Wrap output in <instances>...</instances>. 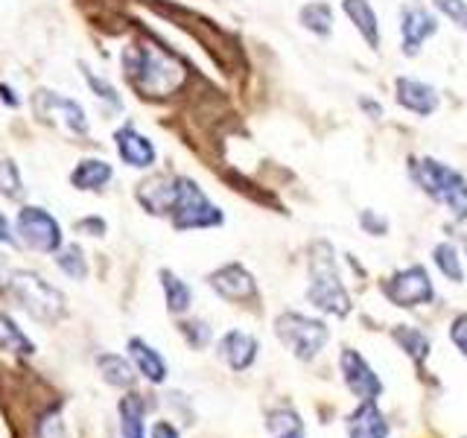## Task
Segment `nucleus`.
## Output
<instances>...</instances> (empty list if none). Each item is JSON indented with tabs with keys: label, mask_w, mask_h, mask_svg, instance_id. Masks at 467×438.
Segmentation results:
<instances>
[{
	"label": "nucleus",
	"mask_w": 467,
	"mask_h": 438,
	"mask_svg": "<svg viewBox=\"0 0 467 438\" xmlns=\"http://www.w3.org/2000/svg\"><path fill=\"white\" fill-rule=\"evenodd\" d=\"M123 70L143 97H167L184 82V65L155 44H131L123 50Z\"/></svg>",
	"instance_id": "1"
},
{
	"label": "nucleus",
	"mask_w": 467,
	"mask_h": 438,
	"mask_svg": "<svg viewBox=\"0 0 467 438\" xmlns=\"http://www.w3.org/2000/svg\"><path fill=\"white\" fill-rule=\"evenodd\" d=\"M409 179L418 184L420 193H427L435 204H441L456 223H464L467 219V179H464V172L444 164L441 158L420 155V158H409Z\"/></svg>",
	"instance_id": "2"
},
{
	"label": "nucleus",
	"mask_w": 467,
	"mask_h": 438,
	"mask_svg": "<svg viewBox=\"0 0 467 438\" xmlns=\"http://www.w3.org/2000/svg\"><path fill=\"white\" fill-rule=\"evenodd\" d=\"M306 269H310V287H306V301H310L316 310L330 313L345 318L350 313V296L342 284V275L336 269V252L327 240H316L310 245V260H306Z\"/></svg>",
	"instance_id": "3"
},
{
	"label": "nucleus",
	"mask_w": 467,
	"mask_h": 438,
	"mask_svg": "<svg viewBox=\"0 0 467 438\" xmlns=\"http://www.w3.org/2000/svg\"><path fill=\"white\" fill-rule=\"evenodd\" d=\"M170 223L175 231H196V228H216L225 223V214L219 204L208 199L199 182L179 175L175 184V202L170 211Z\"/></svg>",
	"instance_id": "4"
},
{
	"label": "nucleus",
	"mask_w": 467,
	"mask_h": 438,
	"mask_svg": "<svg viewBox=\"0 0 467 438\" xmlns=\"http://www.w3.org/2000/svg\"><path fill=\"white\" fill-rule=\"evenodd\" d=\"M9 289L24 310L36 321H41V325H56V321L67 313L62 292L44 281V277H38L36 272H15Z\"/></svg>",
	"instance_id": "5"
},
{
	"label": "nucleus",
	"mask_w": 467,
	"mask_h": 438,
	"mask_svg": "<svg viewBox=\"0 0 467 438\" xmlns=\"http://www.w3.org/2000/svg\"><path fill=\"white\" fill-rule=\"evenodd\" d=\"M275 333L298 360H313L327 345L330 330L321 318H310L301 313H281L275 318Z\"/></svg>",
	"instance_id": "6"
},
{
	"label": "nucleus",
	"mask_w": 467,
	"mask_h": 438,
	"mask_svg": "<svg viewBox=\"0 0 467 438\" xmlns=\"http://www.w3.org/2000/svg\"><path fill=\"white\" fill-rule=\"evenodd\" d=\"M15 228H18V237L26 248L41 255H56L62 248V228H58L56 216L47 214L36 204H24L15 219Z\"/></svg>",
	"instance_id": "7"
},
{
	"label": "nucleus",
	"mask_w": 467,
	"mask_h": 438,
	"mask_svg": "<svg viewBox=\"0 0 467 438\" xmlns=\"http://www.w3.org/2000/svg\"><path fill=\"white\" fill-rule=\"evenodd\" d=\"M383 296L394 304V307H406V310H412V307H420V304H430L435 298V287H432V277L427 272V266H406L400 272H394L389 281L383 284Z\"/></svg>",
	"instance_id": "8"
},
{
	"label": "nucleus",
	"mask_w": 467,
	"mask_h": 438,
	"mask_svg": "<svg viewBox=\"0 0 467 438\" xmlns=\"http://www.w3.org/2000/svg\"><path fill=\"white\" fill-rule=\"evenodd\" d=\"M398 29H400V53L415 58L423 44L432 36H438L441 21H438V15L423 4H406L400 6V15H398Z\"/></svg>",
	"instance_id": "9"
},
{
	"label": "nucleus",
	"mask_w": 467,
	"mask_h": 438,
	"mask_svg": "<svg viewBox=\"0 0 467 438\" xmlns=\"http://www.w3.org/2000/svg\"><path fill=\"white\" fill-rule=\"evenodd\" d=\"M33 109L41 120L58 123L70 135H88V114L77 99L62 97L58 91H36L33 94Z\"/></svg>",
	"instance_id": "10"
},
{
	"label": "nucleus",
	"mask_w": 467,
	"mask_h": 438,
	"mask_svg": "<svg viewBox=\"0 0 467 438\" xmlns=\"http://www.w3.org/2000/svg\"><path fill=\"white\" fill-rule=\"evenodd\" d=\"M208 284L219 298L243 304V301H257V281L240 263H225L216 272L208 275Z\"/></svg>",
	"instance_id": "11"
},
{
	"label": "nucleus",
	"mask_w": 467,
	"mask_h": 438,
	"mask_svg": "<svg viewBox=\"0 0 467 438\" xmlns=\"http://www.w3.org/2000/svg\"><path fill=\"white\" fill-rule=\"evenodd\" d=\"M394 99H398V106L403 111L415 114V117H432L438 111V106H441L438 88L423 79H415V77L394 79Z\"/></svg>",
	"instance_id": "12"
},
{
	"label": "nucleus",
	"mask_w": 467,
	"mask_h": 438,
	"mask_svg": "<svg viewBox=\"0 0 467 438\" xmlns=\"http://www.w3.org/2000/svg\"><path fill=\"white\" fill-rule=\"evenodd\" d=\"M114 146H117V155H120V161L126 167L131 170H150L155 167V161H158V150H155V143L140 135V131L126 123L114 131Z\"/></svg>",
	"instance_id": "13"
},
{
	"label": "nucleus",
	"mask_w": 467,
	"mask_h": 438,
	"mask_svg": "<svg viewBox=\"0 0 467 438\" xmlns=\"http://www.w3.org/2000/svg\"><path fill=\"white\" fill-rule=\"evenodd\" d=\"M339 365H342L348 389L354 391L359 401H377L379 394H383V383H379V377L371 371V365L362 360V354L345 348L339 357Z\"/></svg>",
	"instance_id": "14"
},
{
	"label": "nucleus",
	"mask_w": 467,
	"mask_h": 438,
	"mask_svg": "<svg viewBox=\"0 0 467 438\" xmlns=\"http://www.w3.org/2000/svg\"><path fill=\"white\" fill-rule=\"evenodd\" d=\"M216 350L231 371H245V369H252V362L257 360V339L245 330H228L223 339H219Z\"/></svg>",
	"instance_id": "15"
},
{
	"label": "nucleus",
	"mask_w": 467,
	"mask_h": 438,
	"mask_svg": "<svg viewBox=\"0 0 467 438\" xmlns=\"http://www.w3.org/2000/svg\"><path fill=\"white\" fill-rule=\"evenodd\" d=\"M175 184H179V175H155V179L138 187V202L155 216H170L175 202Z\"/></svg>",
	"instance_id": "16"
},
{
	"label": "nucleus",
	"mask_w": 467,
	"mask_h": 438,
	"mask_svg": "<svg viewBox=\"0 0 467 438\" xmlns=\"http://www.w3.org/2000/svg\"><path fill=\"white\" fill-rule=\"evenodd\" d=\"M342 12L348 15V21L354 24V29L362 36V41L368 44V50H379V41H383V33H379V18L371 0H342Z\"/></svg>",
	"instance_id": "17"
},
{
	"label": "nucleus",
	"mask_w": 467,
	"mask_h": 438,
	"mask_svg": "<svg viewBox=\"0 0 467 438\" xmlns=\"http://www.w3.org/2000/svg\"><path fill=\"white\" fill-rule=\"evenodd\" d=\"M348 435L350 438H389V421L377 409L374 401H362L357 412L348 418Z\"/></svg>",
	"instance_id": "18"
},
{
	"label": "nucleus",
	"mask_w": 467,
	"mask_h": 438,
	"mask_svg": "<svg viewBox=\"0 0 467 438\" xmlns=\"http://www.w3.org/2000/svg\"><path fill=\"white\" fill-rule=\"evenodd\" d=\"M129 357H131V362H135V369L150 380V383H164L167 380V362H164V357L158 354V350L150 345V342H143V339H138V336H131L129 339Z\"/></svg>",
	"instance_id": "19"
},
{
	"label": "nucleus",
	"mask_w": 467,
	"mask_h": 438,
	"mask_svg": "<svg viewBox=\"0 0 467 438\" xmlns=\"http://www.w3.org/2000/svg\"><path fill=\"white\" fill-rule=\"evenodd\" d=\"M114 179V170L109 161L102 158H85L77 164V170L70 172V184L77 190H102L109 182Z\"/></svg>",
	"instance_id": "20"
},
{
	"label": "nucleus",
	"mask_w": 467,
	"mask_h": 438,
	"mask_svg": "<svg viewBox=\"0 0 467 438\" xmlns=\"http://www.w3.org/2000/svg\"><path fill=\"white\" fill-rule=\"evenodd\" d=\"M298 21L301 26L306 29L310 36L316 38H330L333 36V6L327 4V0H310V4H304L298 9Z\"/></svg>",
	"instance_id": "21"
},
{
	"label": "nucleus",
	"mask_w": 467,
	"mask_h": 438,
	"mask_svg": "<svg viewBox=\"0 0 467 438\" xmlns=\"http://www.w3.org/2000/svg\"><path fill=\"white\" fill-rule=\"evenodd\" d=\"M158 277H161V287H164L167 310L172 316H184L190 310V304H193V289H190L187 281H182L172 269H161Z\"/></svg>",
	"instance_id": "22"
},
{
	"label": "nucleus",
	"mask_w": 467,
	"mask_h": 438,
	"mask_svg": "<svg viewBox=\"0 0 467 438\" xmlns=\"http://www.w3.org/2000/svg\"><path fill=\"white\" fill-rule=\"evenodd\" d=\"M117 412H120V435L123 438H146V403L140 394H126L117 406Z\"/></svg>",
	"instance_id": "23"
},
{
	"label": "nucleus",
	"mask_w": 467,
	"mask_h": 438,
	"mask_svg": "<svg viewBox=\"0 0 467 438\" xmlns=\"http://www.w3.org/2000/svg\"><path fill=\"white\" fill-rule=\"evenodd\" d=\"M97 369H99L102 380H106V383L114 386V389H131V386H135V380H138V374L129 365V360L117 357V354H99L97 357Z\"/></svg>",
	"instance_id": "24"
},
{
	"label": "nucleus",
	"mask_w": 467,
	"mask_h": 438,
	"mask_svg": "<svg viewBox=\"0 0 467 438\" xmlns=\"http://www.w3.org/2000/svg\"><path fill=\"white\" fill-rule=\"evenodd\" d=\"M432 263L438 266V272H441L447 281L452 284H464V263H462V255H459V248L452 245L450 240L444 243H438L432 248Z\"/></svg>",
	"instance_id": "25"
},
{
	"label": "nucleus",
	"mask_w": 467,
	"mask_h": 438,
	"mask_svg": "<svg viewBox=\"0 0 467 438\" xmlns=\"http://www.w3.org/2000/svg\"><path fill=\"white\" fill-rule=\"evenodd\" d=\"M0 350H15V354H24V357L36 354L33 339H29L6 313H0Z\"/></svg>",
	"instance_id": "26"
},
{
	"label": "nucleus",
	"mask_w": 467,
	"mask_h": 438,
	"mask_svg": "<svg viewBox=\"0 0 467 438\" xmlns=\"http://www.w3.org/2000/svg\"><path fill=\"white\" fill-rule=\"evenodd\" d=\"M391 336H394V342H398L415 362L430 357V339H427V333H423V330H418L412 325H398Z\"/></svg>",
	"instance_id": "27"
},
{
	"label": "nucleus",
	"mask_w": 467,
	"mask_h": 438,
	"mask_svg": "<svg viewBox=\"0 0 467 438\" xmlns=\"http://www.w3.org/2000/svg\"><path fill=\"white\" fill-rule=\"evenodd\" d=\"M266 427L272 438H304V423L292 409H275V412H269Z\"/></svg>",
	"instance_id": "28"
},
{
	"label": "nucleus",
	"mask_w": 467,
	"mask_h": 438,
	"mask_svg": "<svg viewBox=\"0 0 467 438\" xmlns=\"http://www.w3.org/2000/svg\"><path fill=\"white\" fill-rule=\"evenodd\" d=\"M56 266L62 269L70 281H85L88 277V260L79 245H65L56 252Z\"/></svg>",
	"instance_id": "29"
},
{
	"label": "nucleus",
	"mask_w": 467,
	"mask_h": 438,
	"mask_svg": "<svg viewBox=\"0 0 467 438\" xmlns=\"http://www.w3.org/2000/svg\"><path fill=\"white\" fill-rule=\"evenodd\" d=\"M79 68H82V77H85V82H88V88L97 94V99H102L106 102L109 109H114V111H120L123 109V97L117 94V88L106 79V77H99V73H94L91 68H88L85 62H79Z\"/></svg>",
	"instance_id": "30"
},
{
	"label": "nucleus",
	"mask_w": 467,
	"mask_h": 438,
	"mask_svg": "<svg viewBox=\"0 0 467 438\" xmlns=\"http://www.w3.org/2000/svg\"><path fill=\"white\" fill-rule=\"evenodd\" d=\"M0 193L6 199H21L24 196V179L18 172V164L9 158L0 161Z\"/></svg>",
	"instance_id": "31"
},
{
	"label": "nucleus",
	"mask_w": 467,
	"mask_h": 438,
	"mask_svg": "<svg viewBox=\"0 0 467 438\" xmlns=\"http://www.w3.org/2000/svg\"><path fill=\"white\" fill-rule=\"evenodd\" d=\"M179 330H182V336L187 339V345L196 348V350L208 348V342L213 339L211 325H208V321H202V318H187V321H182Z\"/></svg>",
	"instance_id": "32"
},
{
	"label": "nucleus",
	"mask_w": 467,
	"mask_h": 438,
	"mask_svg": "<svg viewBox=\"0 0 467 438\" xmlns=\"http://www.w3.org/2000/svg\"><path fill=\"white\" fill-rule=\"evenodd\" d=\"M432 6L450 24H456L462 33H467V0H432Z\"/></svg>",
	"instance_id": "33"
},
{
	"label": "nucleus",
	"mask_w": 467,
	"mask_h": 438,
	"mask_svg": "<svg viewBox=\"0 0 467 438\" xmlns=\"http://www.w3.org/2000/svg\"><path fill=\"white\" fill-rule=\"evenodd\" d=\"M359 228L368 234V237H386V234H389V219L379 211L365 208V211H359Z\"/></svg>",
	"instance_id": "34"
},
{
	"label": "nucleus",
	"mask_w": 467,
	"mask_h": 438,
	"mask_svg": "<svg viewBox=\"0 0 467 438\" xmlns=\"http://www.w3.org/2000/svg\"><path fill=\"white\" fill-rule=\"evenodd\" d=\"M450 342L459 348L462 357H467V313L450 321Z\"/></svg>",
	"instance_id": "35"
},
{
	"label": "nucleus",
	"mask_w": 467,
	"mask_h": 438,
	"mask_svg": "<svg viewBox=\"0 0 467 438\" xmlns=\"http://www.w3.org/2000/svg\"><path fill=\"white\" fill-rule=\"evenodd\" d=\"M77 231L88 234V237H102V234H106V219H99V216L79 219V223H77Z\"/></svg>",
	"instance_id": "36"
},
{
	"label": "nucleus",
	"mask_w": 467,
	"mask_h": 438,
	"mask_svg": "<svg viewBox=\"0 0 467 438\" xmlns=\"http://www.w3.org/2000/svg\"><path fill=\"white\" fill-rule=\"evenodd\" d=\"M357 106L365 111V117H371V120H379L386 111H383V102H377V99H371V97H359V102Z\"/></svg>",
	"instance_id": "37"
},
{
	"label": "nucleus",
	"mask_w": 467,
	"mask_h": 438,
	"mask_svg": "<svg viewBox=\"0 0 467 438\" xmlns=\"http://www.w3.org/2000/svg\"><path fill=\"white\" fill-rule=\"evenodd\" d=\"M152 438H179V430H175L172 423H167V421H158L152 427Z\"/></svg>",
	"instance_id": "38"
},
{
	"label": "nucleus",
	"mask_w": 467,
	"mask_h": 438,
	"mask_svg": "<svg viewBox=\"0 0 467 438\" xmlns=\"http://www.w3.org/2000/svg\"><path fill=\"white\" fill-rule=\"evenodd\" d=\"M12 243H15V237H12V228H9V219L4 211H0V245H12Z\"/></svg>",
	"instance_id": "39"
},
{
	"label": "nucleus",
	"mask_w": 467,
	"mask_h": 438,
	"mask_svg": "<svg viewBox=\"0 0 467 438\" xmlns=\"http://www.w3.org/2000/svg\"><path fill=\"white\" fill-rule=\"evenodd\" d=\"M15 91H12V88L9 85H0V97H4L6 102H9V106H18V97H12Z\"/></svg>",
	"instance_id": "40"
}]
</instances>
